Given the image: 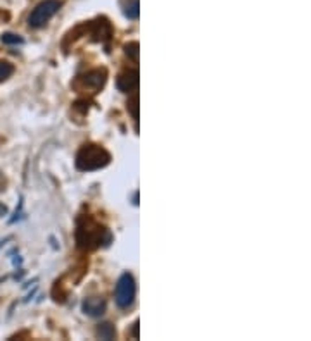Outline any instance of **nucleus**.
<instances>
[{"mask_svg": "<svg viewBox=\"0 0 311 341\" xmlns=\"http://www.w3.org/2000/svg\"><path fill=\"white\" fill-rule=\"evenodd\" d=\"M97 336L101 339H112L116 336V329L114 326L109 324V322H104V324H99L97 328Z\"/></svg>", "mask_w": 311, "mask_h": 341, "instance_id": "9", "label": "nucleus"}, {"mask_svg": "<svg viewBox=\"0 0 311 341\" xmlns=\"http://www.w3.org/2000/svg\"><path fill=\"white\" fill-rule=\"evenodd\" d=\"M126 109H128V112H131V117L135 119V122L139 121V95H133L130 98L128 103H126Z\"/></svg>", "mask_w": 311, "mask_h": 341, "instance_id": "13", "label": "nucleus"}, {"mask_svg": "<svg viewBox=\"0 0 311 341\" xmlns=\"http://www.w3.org/2000/svg\"><path fill=\"white\" fill-rule=\"evenodd\" d=\"M104 236H111V235L107 233L106 227L99 226L95 221L90 219V217H87L85 221L78 222L76 243H78L80 248L93 250V248H99L102 243L107 245V241L109 240H104Z\"/></svg>", "mask_w": 311, "mask_h": 341, "instance_id": "1", "label": "nucleus"}, {"mask_svg": "<svg viewBox=\"0 0 311 341\" xmlns=\"http://www.w3.org/2000/svg\"><path fill=\"white\" fill-rule=\"evenodd\" d=\"M109 162V152L95 143H85L76 154V167L80 170H97L106 167Z\"/></svg>", "mask_w": 311, "mask_h": 341, "instance_id": "2", "label": "nucleus"}, {"mask_svg": "<svg viewBox=\"0 0 311 341\" xmlns=\"http://www.w3.org/2000/svg\"><path fill=\"white\" fill-rule=\"evenodd\" d=\"M82 310L87 315L99 317L106 312V302H104V298H101V296H88V298H85L82 303Z\"/></svg>", "mask_w": 311, "mask_h": 341, "instance_id": "7", "label": "nucleus"}, {"mask_svg": "<svg viewBox=\"0 0 311 341\" xmlns=\"http://www.w3.org/2000/svg\"><path fill=\"white\" fill-rule=\"evenodd\" d=\"M131 334H133V338H139V321H135L133 331H131Z\"/></svg>", "mask_w": 311, "mask_h": 341, "instance_id": "14", "label": "nucleus"}, {"mask_svg": "<svg viewBox=\"0 0 311 341\" xmlns=\"http://www.w3.org/2000/svg\"><path fill=\"white\" fill-rule=\"evenodd\" d=\"M135 293H137V286H135V279L130 272L121 274L120 279L116 283V290H114V302L120 309H128L131 303L135 302Z\"/></svg>", "mask_w": 311, "mask_h": 341, "instance_id": "4", "label": "nucleus"}, {"mask_svg": "<svg viewBox=\"0 0 311 341\" xmlns=\"http://www.w3.org/2000/svg\"><path fill=\"white\" fill-rule=\"evenodd\" d=\"M2 44H6V45H23L25 44V40H23L20 35H16V33H4Z\"/></svg>", "mask_w": 311, "mask_h": 341, "instance_id": "12", "label": "nucleus"}, {"mask_svg": "<svg viewBox=\"0 0 311 341\" xmlns=\"http://www.w3.org/2000/svg\"><path fill=\"white\" fill-rule=\"evenodd\" d=\"M125 54L128 55L133 62H139V41H130V44H126Z\"/></svg>", "mask_w": 311, "mask_h": 341, "instance_id": "11", "label": "nucleus"}, {"mask_svg": "<svg viewBox=\"0 0 311 341\" xmlns=\"http://www.w3.org/2000/svg\"><path fill=\"white\" fill-rule=\"evenodd\" d=\"M14 74V66L7 60H0V83H4Z\"/></svg>", "mask_w": 311, "mask_h": 341, "instance_id": "10", "label": "nucleus"}, {"mask_svg": "<svg viewBox=\"0 0 311 341\" xmlns=\"http://www.w3.org/2000/svg\"><path fill=\"white\" fill-rule=\"evenodd\" d=\"M116 87L123 93H130V92H133V90H137L139 88V71L128 69V71H125V73H121L116 79Z\"/></svg>", "mask_w": 311, "mask_h": 341, "instance_id": "6", "label": "nucleus"}, {"mask_svg": "<svg viewBox=\"0 0 311 341\" xmlns=\"http://www.w3.org/2000/svg\"><path fill=\"white\" fill-rule=\"evenodd\" d=\"M106 81H107V71L101 68V69L88 71L87 74H83L82 78H78L76 83H74V87L80 90H90L92 93H97L99 90L104 88Z\"/></svg>", "mask_w": 311, "mask_h": 341, "instance_id": "5", "label": "nucleus"}, {"mask_svg": "<svg viewBox=\"0 0 311 341\" xmlns=\"http://www.w3.org/2000/svg\"><path fill=\"white\" fill-rule=\"evenodd\" d=\"M59 9H61L59 0H42L38 6L30 12V16H28V26L35 28V30L44 28L59 12Z\"/></svg>", "mask_w": 311, "mask_h": 341, "instance_id": "3", "label": "nucleus"}, {"mask_svg": "<svg viewBox=\"0 0 311 341\" xmlns=\"http://www.w3.org/2000/svg\"><path fill=\"white\" fill-rule=\"evenodd\" d=\"M140 6H139V0H126L123 4V14L131 21H137L139 19V14H140Z\"/></svg>", "mask_w": 311, "mask_h": 341, "instance_id": "8", "label": "nucleus"}]
</instances>
